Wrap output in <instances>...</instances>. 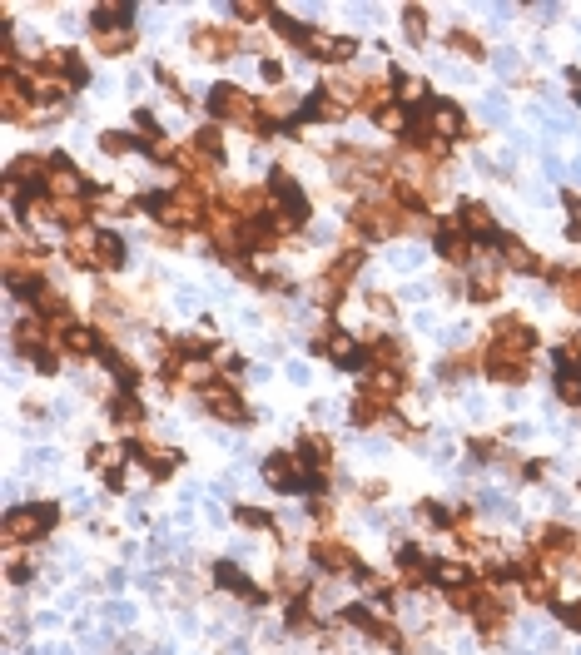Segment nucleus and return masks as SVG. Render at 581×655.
<instances>
[{"label": "nucleus", "mask_w": 581, "mask_h": 655, "mask_svg": "<svg viewBox=\"0 0 581 655\" xmlns=\"http://www.w3.org/2000/svg\"><path fill=\"white\" fill-rule=\"evenodd\" d=\"M303 55H308V60H318V65H348V60L358 55V40H353V35H333V30H318V25H313V35H308Z\"/></svg>", "instance_id": "9b49d317"}, {"label": "nucleus", "mask_w": 581, "mask_h": 655, "mask_svg": "<svg viewBox=\"0 0 581 655\" xmlns=\"http://www.w3.org/2000/svg\"><path fill=\"white\" fill-rule=\"evenodd\" d=\"M214 586L229 591V596H239V601H249V606H264V601H269V596L244 576V566H234V561H214Z\"/></svg>", "instance_id": "412c9836"}, {"label": "nucleus", "mask_w": 581, "mask_h": 655, "mask_svg": "<svg viewBox=\"0 0 581 655\" xmlns=\"http://www.w3.org/2000/svg\"><path fill=\"white\" fill-rule=\"evenodd\" d=\"M100 363H105V373H115V383H120L125 393H135V388H140V378H145V373H140V363H130V358H125V348H120V343H110V338L100 343Z\"/></svg>", "instance_id": "4be33fe9"}, {"label": "nucleus", "mask_w": 581, "mask_h": 655, "mask_svg": "<svg viewBox=\"0 0 581 655\" xmlns=\"http://www.w3.org/2000/svg\"><path fill=\"white\" fill-rule=\"evenodd\" d=\"M264 482L274 492H308V472H303L298 452H269L264 457Z\"/></svg>", "instance_id": "f8f14e48"}, {"label": "nucleus", "mask_w": 581, "mask_h": 655, "mask_svg": "<svg viewBox=\"0 0 581 655\" xmlns=\"http://www.w3.org/2000/svg\"><path fill=\"white\" fill-rule=\"evenodd\" d=\"M199 402H204V407H209L219 422H239V427H244V422H254L249 402L239 397V388H234V383H224V378H219V383H209V388H199Z\"/></svg>", "instance_id": "1a4fd4ad"}, {"label": "nucleus", "mask_w": 581, "mask_h": 655, "mask_svg": "<svg viewBox=\"0 0 581 655\" xmlns=\"http://www.w3.org/2000/svg\"><path fill=\"white\" fill-rule=\"evenodd\" d=\"M135 25H125V30H95V50L105 55V60H115V55H130L135 50Z\"/></svg>", "instance_id": "cd10ccee"}, {"label": "nucleus", "mask_w": 581, "mask_h": 655, "mask_svg": "<svg viewBox=\"0 0 581 655\" xmlns=\"http://www.w3.org/2000/svg\"><path fill=\"white\" fill-rule=\"evenodd\" d=\"M403 30L413 45H428V10L423 5H403Z\"/></svg>", "instance_id": "c9c22d12"}, {"label": "nucleus", "mask_w": 581, "mask_h": 655, "mask_svg": "<svg viewBox=\"0 0 581 655\" xmlns=\"http://www.w3.org/2000/svg\"><path fill=\"white\" fill-rule=\"evenodd\" d=\"M184 144H189V149H199L209 164H224V130H219V125H199V130L189 134Z\"/></svg>", "instance_id": "c85d7f7f"}, {"label": "nucleus", "mask_w": 581, "mask_h": 655, "mask_svg": "<svg viewBox=\"0 0 581 655\" xmlns=\"http://www.w3.org/2000/svg\"><path fill=\"white\" fill-rule=\"evenodd\" d=\"M502 293V263L482 259V249H477V259L467 263V298L472 303H492Z\"/></svg>", "instance_id": "a211bd4d"}, {"label": "nucleus", "mask_w": 581, "mask_h": 655, "mask_svg": "<svg viewBox=\"0 0 581 655\" xmlns=\"http://www.w3.org/2000/svg\"><path fill=\"white\" fill-rule=\"evenodd\" d=\"M447 50H457V55H467V60H487V45H482L467 25H452V30H447Z\"/></svg>", "instance_id": "7c9ffc66"}, {"label": "nucleus", "mask_w": 581, "mask_h": 655, "mask_svg": "<svg viewBox=\"0 0 581 655\" xmlns=\"http://www.w3.org/2000/svg\"><path fill=\"white\" fill-rule=\"evenodd\" d=\"M457 224L467 229V239H472L477 249H492V244L502 239V229H497V219H492V209H487L482 199H462V209H457Z\"/></svg>", "instance_id": "ddd939ff"}, {"label": "nucleus", "mask_w": 581, "mask_h": 655, "mask_svg": "<svg viewBox=\"0 0 581 655\" xmlns=\"http://www.w3.org/2000/svg\"><path fill=\"white\" fill-rule=\"evenodd\" d=\"M338 120H348V100H343L333 85H318L313 95H303L298 125H338Z\"/></svg>", "instance_id": "6e6552de"}, {"label": "nucleus", "mask_w": 581, "mask_h": 655, "mask_svg": "<svg viewBox=\"0 0 581 655\" xmlns=\"http://www.w3.org/2000/svg\"><path fill=\"white\" fill-rule=\"evenodd\" d=\"M557 616H562V626H567V631H581V601H572V606H557Z\"/></svg>", "instance_id": "37998d69"}, {"label": "nucleus", "mask_w": 581, "mask_h": 655, "mask_svg": "<svg viewBox=\"0 0 581 655\" xmlns=\"http://www.w3.org/2000/svg\"><path fill=\"white\" fill-rule=\"evenodd\" d=\"M522 591H527V601H537V606H552V601H557V576L542 566L537 576H527V581H522Z\"/></svg>", "instance_id": "2f4dec72"}, {"label": "nucleus", "mask_w": 581, "mask_h": 655, "mask_svg": "<svg viewBox=\"0 0 581 655\" xmlns=\"http://www.w3.org/2000/svg\"><path fill=\"white\" fill-rule=\"evenodd\" d=\"M100 149H105V154H130V149H140V139L125 130H105L100 134Z\"/></svg>", "instance_id": "4c0bfd02"}, {"label": "nucleus", "mask_w": 581, "mask_h": 655, "mask_svg": "<svg viewBox=\"0 0 581 655\" xmlns=\"http://www.w3.org/2000/svg\"><path fill=\"white\" fill-rule=\"evenodd\" d=\"M234 522H239V526H254V531H274V536H279L274 517H269V512H259V507H234Z\"/></svg>", "instance_id": "e433bc0d"}, {"label": "nucleus", "mask_w": 581, "mask_h": 655, "mask_svg": "<svg viewBox=\"0 0 581 655\" xmlns=\"http://www.w3.org/2000/svg\"><path fill=\"white\" fill-rule=\"evenodd\" d=\"M269 25H274V30H279V35H284L289 45H298V50H303V45H308V35H313V25H298V20H293L289 10H279V5H274Z\"/></svg>", "instance_id": "473e14b6"}, {"label": "nucleus", "mask_w": 581, "mask_h": 655, "mask_svg": "<svg viewBox=\"0 0 581 655\" xmlns=\"http://www.w3.org/2000/svg\"><path fill=\"white\" fill-rule=\"evenodd\" d=\"M289 631H313V621H308V606H303V601H293V606H289Z\"/></svg>", "instance_id": "79ce46f5"}, {"label": "nucleus", "mask_w": 581, "mask_h": 655, "mask_svg": "<svg viewBox=\"0 0 581 655\" xmlns=\"http://www.w3.org/2000/svg\"><path fill=\"white\" fill-rule=\"evenodd\" d=\"M487 338H492V343H502V348H512V353H527V358L537 353V328H532L527 318H517V313L497 318Z\"/></svg>", "instance_id": "6ab92c4d"}, {"label": "nucleus", "mask_w": 581, "mask_h": 655, "mask_svg": "<svg viewBox=\"0 0 581 655\" xmlns=\"http://www.w3.org/2000/svg\"><path fill=\"white\" fill-rule=\"evenodd\" d=\"M537 556H552V561H562V556H581V536L572 526H542L537 531Z\"/></svg>", "instance_id": "5701e85b"}, {"label": "nucleus", "mask_w": 581, "mask_h": 655, "mask_svg": "<svg viewBox=\"0 0 581 655\" xmlns=\"http://www.w3.org/2000/svg\"><path fill=\"white\" fill-rule=\"evenodd\" d=\"M308 556H313V566L328 571V576H358V571H363V561L353 556V546H343L338 536H318V541L308 546Z\"/></svg>", "instance_id": "9d476101"}, {"label": "nucleus", "mask_w": 581, "mask_h": 655, "mask_svg": "<svg viewBox=\"0 0 581 655\" xmlns=\"http://www.w3.org/2000/svg\"><path fill=\"white\" fill-rule=\"evenodd\" d=\"M423 120L433 125V134L442 139V144H452V139H462L467 134V115H462V105H452V100H437L423 110Z\"/></svg>", "instance_id": "aec40b11"}, {"label": "nucleus", "mask_w": 581, "mask_h": 655, "mask_svg": "<svg viewBox=\"0 0 581 655\" xmlns=\"http://www.w3.org/2000/svg\"><path fill=\"white\" fill-rule=\"evenodd\" d=\"M125 452H130V457H135V462L145 467L154 482L174 477V472H179V462H184V457H179L174 447H154V442H145V437H130V442H125Z\"/></svg>", "instance_id": "4468645a"}, {"label": "nucleus", "mask_w": 581, "mask_h": 655, "mask_svg": "<svg viewBox=\"0 0 581 655\" xmlns=\"http://www.w3.org/2000/svg\"><path fill=\"white\" fill-rule=\"evenodd\" d=\"M313 353H323L333 368H343V373H373V348L363 343V338H353V333H343V328H323L318 338H313Z\"/></svg>", "instance_id": "7ed1b4c3"}, {"label": "nucleus", "mask_w": 581, "mask_h": 655, "mask_svg": "<svg viewBox=\"0 0 581 655\" xmlns=\"http://www.w3.org/2000/svg\"><path fill=\"white\" fill-rule=\"evenodd\" d=\"M229 15H234V25H269V15H274V5H264V0H239V5H229Z\"/></svg>", "instance_id": "f704fd0d"}, {"label": "nucleus", "mask_w": 581, "mask_h": 655, "mask_svg": "<svg viewBox=\"0 0 581 655\" xmlns=\"http://www.w3.org/2000/svg\"><path fill=\"white\" fill-rule=\"evenodd\" d=\"M264 80H269V85H284V60L269 55V60H264Z\"/></svg>", "instance_id": "c03bdc74"}, {"label": "nucleus", "mask_w": 581, "mask_h": 655, "mask_svg": "<svg viewBox=\"0 0 581 655\" xmlns=\"http://www.w3.org/2000/svg\"><path fill=\"white\" fill-rule=\"evenodd\" d=\"M477 363H482V373H487L492 383H527V373H532V358H527V353H512V348H502V343H492V338H487V348L477 353Z\"/></svg>", "instance_id": "39448f33"}, {"label": "nucleus", "mask_w": 581, "mask_h": 655, "mask_svg": "<svg viewBox=\"0 0 581 655\" xmlns=\"http://www.w3.org/2000/svg\"><path fill=\"white\" fill-rule=\"evenodd\" d=\"M552 283H557V293H562V303L581 313V268H557L552 273Z\"/></svg>", "instance_id": "72a5a7b5"}, {"label": "nucleus", "mask_w": 581, "mask_h": 655, "mask_svg": "<svg viewBox=\"0 0 581 655\" xmlns=\"http://www.w3.org/2000/svg\"><path fill=\"white\" fill-rule=\"evenodd\" d=\"M577 105H581V85H577Z\"/></svg>", "instance_id": "a18cd8bd"}, {"label": "nucleus", "mask_w": 581, "mask_h": 655, "mask_svg": "<svg viewBox=\"0 0 581 655\" xmlns=\"http://www.w3.org/2000/svg\"><path fill=\"white\" fill-rule=\"evenodd\" d=\"M264 189H269V219H274L284 234H298V229L308 224V214H313V209H308V194H303V184L293 179L289 169H274Z\"/></svg>", "instance_id": "f257e3e1"}, {"label": "nucleus", "mask_w": 581, "mask_h": 655, "mask_svg": "<svg viewBox=\"0 0 581 655\" xmlns=\"http://www.w3.org/2000/svg\"><path fill=\"white\" fill-rule=\"evenodd\" d=\"M572 343L557 353V378H552V393L567 407H581V333H567Z\"/></svg>", "instance_id": "423d86ee"}, {"label": "nucleus", "mask_w": 581, "mask_h": 655, "mask_svg": "<svg viewBox=\"0 0 581 655\" xmlns=\"http://www.w3.org/2000/svg\"><path fill=\"white\" fill-rule=\"evenodd\" d=\"M497 452H502V447H497L492 437H477V442H472V457H477V462H497Z\"/></svg>", "instance_id": "a19ab883"}, {"label": "nucleus", "mask_w": 581, "mask_h": 655, "mask_svg": "<svg viewBox=\"0 0 581 655\" xmlns=\"http://www.w3.org/2000/svg\"><path fill=\"white\" fill-rule=\"evenodd\" d=\"M433 244L447 263H472L477 259V244L467 239V229L457 219H433Z\"/></svg>", "instance_id": "2eb2a0df"}, {"label": "nucleus", "mask_w": 581, "mask_h": 655, "mask_svg": "<svg viewBox=\"0 0 581 655\" xmlns=\"http://www.w3.org/2000/svg\"><path fill=\"white\" fill-rule=\"evenodd\" d=\"M80 85H90V65H85V55H80V50H70V65H65V90H80Z\"/></svg>", "instance_id": "58836bf2"}, {"label": "nucleus", "mask_w": 581, "mask_h": 655, "mask_svg": "<svg viewBox=\"0 0 581 655\" xmlns=\"http://www.w3.org/2000/svg\"><path fill=\"white\" fill-rule=\"evenodd\" d=\"M398 571H403V581H408V586H428V581H433V571H437V561L423 551V546H413V541H408V546H398Z\"/></svg>", "instance_id": "b1692460"}, {"label": "nucleus", "mask_w": 581, "mask_h": 655, "mask_svg": "<svg viewBox=\"0 0 581 655\" xmlns=\"http://www.w3.org/2000/svg\"><path fill=\"white\" fill-rule=\"evenodd\" d=\"M110 422H115V427H140V422H145V402L135 393H125V388L110 393Z\"/></svg>", "instance_id": "bb28decb"}, {"label": "nucleus", "mask_w": 581, "mask_h": 655, "mask_svg": "<svg viewBox=\"0 0 581 655\" xmlns=\"http://www.w3.org/2000/svg\"><path fill=\"white\" fill-rule=\"evenodd\" d=\"M189 45H194L199 60H234V50L244 45V35H239L234 20H224V25H199Z\"/></svg>", "instance_id": "0eeeda50"}, {"label": "nucleus", "mask_w": 581, "mask_h": 655, "mask_svg": "<svg viewBox=\"0 0 581 655\" xmlns=\"http://www.w3.org/2000/svg\"><path fill=\"white\" fill-rule=\"evenodd\" d=\"M368 348H373V368H403L408 373V343L403 338L383 333V338H368Z\"/></svg>", "instance_id": "a878e982"}, {"label": "nucleus", "mask_w": 581, "mask_h": 655, "mask_svg": "<svg viewBox=\"0 0 581 655\" xmlns=\"http://www.w3.org/2000/svg\"><path fill=\"white\" fill-rule=\"evenodd\" d=\"M60 526V507L55 502H25V507H10L5 522H0V536H5V551L25 546V541H40Z\"/></svg>", "instance_id": "f03ea898"}, {"label": "nucleus", "mask_w": 581, "mask_h": 655, "mask_svg": "<svg viewBox=\"0 0 581 655\" xmlns=\"http://www.w3.org/2000/svg\"><path fill=\"white\" fill-rule=\"evenodd\" d=\"M130 259V244L115 234V229H100L95 234V268H110V273H120Z\"/></svg>", "instance_id": "393cba45"}, {"label": "nucleus", "mask_w": 581, "mask_h": 655, "mask_svg": "<svg viewBox=\"0 0 581 655\" xmlns=\"http://www.w3.org/2000/svg\"><path fill=\"white\" fill-rule=\"evenodd\" d=\"M562 204H567V214H572V229H567V234L581 239V194H577V189H567V194H562Z\"/></svg>", "instance_id": "ea45409f"}, {"label": "nucleus", "mask_w": 581, "mask_h": 655, "mask_svg": "<svg viewBox=\"0 0 581 655\" xmlns=\"http://www.w3.org/2000/svg\"><path fill=\"white\" fill-rule=\"evenodd\" d=\"M358 268H363V249H343L338 259L323 268V303H328V308L343 298V288L358 278Z\"/></svg>", "instance_id": "f3484780"}, {"label": "nucleus", "mask_w": 581, "mask_h": 655, "mask_svg": "<svg viewBox=\"0 0 581 655\" xmlns=\"http://www.w3.org/2000/svg\"><path fill=\"white\" fill-rule=\"evenodd\" d=\"M467 616H472V626H477L487 641H497V636H502V626H507V606H502V596H497L487 581H482V591H477V601H472V611H467Z\"/></svg>", "instance_id": "dca6fc26"}, {"label": "nucleus", "mask_w": 581, "mask_h": 655, "mask_svg": "<svg viewBox=\"0 0 581 655\" xmlns=\"http://www.w3.org/2000/svg\"><path fill=\"white\" fill-rule=\"evenodd\" d=\"M135 25V5H95L90 10V30H125Z\"/></svg>", "instance_id": "c756f323"}, {"label": "nucleus", "mask_w": 581, "mask_h": 655, "mask_svg": "<svg viewBox=\"0 0 581 655\" xmlns=\"http://www.w3.org/2000/svg\"><path fill=\"white\" fill-rule=\"evenodd\" d=\"M298 462L308 472V492H328V472H333V442L323 432H303L298 437Z\"/></svg>", "instance_id": "20e7f679"}]
</instances>
